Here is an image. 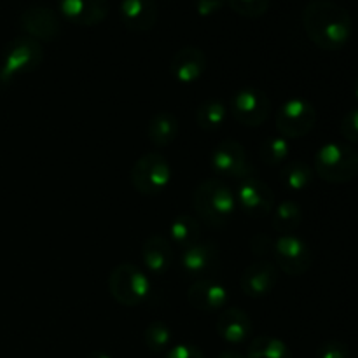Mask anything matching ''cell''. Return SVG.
<instances>
[{"instance_id":"obj_1","label":"cell","mask_w":358,"mask_h":358,"mask_svg":"<svg viewBox=\"0 0 358 358\" xmlns=\"http://www.w3.org/2000/svg\"><path fill=\"white\" fill-rule=\"evenodd\" d=\"M308 38L324 51H338L348 44L353 31L348 10L332 0H311L303 10Z\"/></svg>"},{"instance_id":"obj_2","label":"cell","mask_w":358,"mask_h":358,"mask_svg":"<svg viewBox=\"0 0 358 358\" xmlns=\"http://www.w3.org/2000/svg\"><path fill=\"white\" fill-rule=\"evenodd\" d=\"M192 206L198 215V220L205 222L208 227L220 229L229 224L231 217L236 210L234 192L219 178L199 182L192 192Z\"/></svg>"},{"instance_id":"obj_3","label":"cell","mask_w":358,"mask_h":358,"mask_svg":"<svg viewBox=\"0 0 358 358\" xmlns=\"http://www.w3.org/2000/svg\"><path fill=\"white\" fill-rule=\"evenodd\" d=\"M315 171L329 184H346L358 175V152L348 143H325L315 154Z\"/></svg>"},{"instance_id":"obj_4","label":"cell","mask_w":358,"mask_h":358,"mask_svg":"<svg viewBox=\"0 0 358 358\" xmlns=\"http://www.w3.org/2000/svg\"><path fill=\"white\" fill-rule=\"evenodd\" d=\"M44 49L31 37H17L3 48L0 65V83H10L14 77L35 72L42 65Z\"/></svg>"},{"instance_id":"obj_5","label":"cell","mask_w":358,"mask_h":358,"mask_svg":"<svg viewBox=\"0 0 358 358\" xmlns=\"http://www.w3.org/2000/svg\"><path fill=\"white\" fill-rule=\"evenodd\" d=\"M108 290L121 306H140L150 294V282L145 273L129 262H122L112 269L108 276Z\"/></svg>"},{"instance_id":"obj_6","label":"cell","mask_w":358,"mask_h":358,"mask_svg":"<svg viewBox=\"0 0 358 358\" xmlns=\"http://www.w3.org/2000/svg\"><path fill=\"white\" fill-rule=\"evenodd\" d=\"M171 180V168L159 152H147L133 164L131 184L140 194L159 196Z\"/></svg>"},{"instance_id":"obj_7","label":"cell","mask_w":358,"mask_h":358,"mask_svg":"<svg viewBox=\"0 0 358 358\" xmlns=\"http://www.w3.org/2000/svg\"><path fill=\"white\" fill-rule=\"evenodd\" d=\"M317 124V110L303 98H292L280 107L276 114V129L287 140L308 135Z\"/></svg>"},{"instance_id":"obj_8","label":"cell","mask_w":358,"mask_h":358,"mask_svg":"<svg viewBox=\"0 0 358 358\" xmlns=\"http://www.w3.org/2000/svg\"><path fill=\"white\" fill-rule=\"evenodd\" d=\"M231 114L240 124L257 128L268 121L271 114V101L268 94L254 86H245L233 94Z\"/></svg>"},{"instance_id":"obj_9","label":"cell","mask_w":358,"mask_h":358,"mask_svg":"<svg viewBox=\"0 0 358 358\" xmlns=\"http://www.w3.org/2000/svg\"><path fill=\"white\" fill-rule=\"evenodd\" d=\"M271 254L275 255L276 268L290 276H301L311 268L313 255L303 238L296 234H282L273 241Z\"/></svg>"},{"instance_id":"obj_10","label":"cell","mask_w":358,"mask_h":358,"mask_svg":"<svg viewBox=\"0 0 358 358\" xmlns=\"http://www.w3.org/2000/svg\"><path fill=\"white\" fill-rule=\"evenodd\" d=\"M212 168L217 175L224 178H247L252 177L254 168L248 161L247 150L240 142L226 138L213 149Z\"/></svg>"},{"instance_id":"obj_11","label":"cell","mask_w":358,"mask_h":358,"mask_svg":"<svg viewBox=\"0 0 358 358\" xmlns=\"http://www.w3.org/2000/svg\"><path fill=\"white\" fill-rule=\"evenodd\" d=\"M234 198H236V206H240L248 217L254 219L269 215L275 208V194L271 187L255 177L238 180Z\"/></svg>"},{"instance_id":"obj_12","label":"cell","mask_w":358,"mask_h":358,"mask_svg":"<svg viewBox=\"0 0 358 358\" xmlns=\"http://www.w3.org/2000/svg\"><path fill=\"white\" fill-rule=\"evenodd\" d=\"M21 28L35 41L51 42L62 34V21L58 14L45 6H30L20 17Z\"/></svg>"},{"instance_id":"obj_13","label":"cell","mask_w":358,"mask_h":358,"mask_svg":"<svg viewBox=\"0 0 358 358\" xmlns=\"http://www.w3.org/2000/svg\"><path fill=\"white\" fill-rule=\"evenodd\" d=\"M278 283V268L269 261H257L248 266L240 278V287L248 297L261 299L269 296Z\"/></svg>"},{"instance_id":"obj_14","label":"cell","mask_w":358,"mask_h":358,"mask_svg":"<svg viewBox=\"0 0 358 358\" xmlns=\"http://www.w3.org/2000/svg\"><path fill=\"white\" fill-rule=\"evenodd\" d=\"M187 301L194 310L206 311H220L226 308L227 301H229V294L227 289L213 278H201L194 280L192 285L189 287Z\"/></svg>"},{"instance_id":"obj_15","label":"cell","mask_w":358,"mask_h":358,"mask_svg":"<svg viewBox=\"0 0 358 358\" xmlns=\"http://www.w3.org/2000/svg\"><path fill=\"white\" fill-rule=\"evenodd\" d=\"M66 21L77 27H94L103 23L108 14V0H58Z\"/></svg>"},{"instance_id":"obj_16","label":"cell","mask_w":358,"mask_h":358,"mask_svg":"<svg viewBox=\"0 0 358 358\" xmlns=\"http://www.w3.org/2000/svg\"><path fill=\"white\" fill-rule=\"evenodd\" d=\"M182 269L194 280L208 278L210 273L219 266V250L213 243H196L184 248L180 257Z\"/></svg>"},{"instance_id":"obj_17","label":"cell","mask_w":358,"mask_h":358,"mask_svg":"<svg viewBox=\"0 0 358 358\" xmlns=\"http://www.w3.org/2000/svg\"><path fill=\"white\" fill-rule=\"evenodd\" d=\"M119 13H121L122 24L135 34H145L152 30L159 16L156 0H121Z\"/></svg>"},{"instance_id":"obj_18","label":"cell","mask_w":358,"mask_h":358,"mask_svg":"<svg viewBox=\"0 0 358 358\" xmlns=\"http://www.w3.org/2000/svg\"><path fill=\"white\" fill-rule=\"evenodd\" d=\"M206 55L199 48L185 45L178 49L170 63V72L173 79L180 84H192L205 73Z\"/></svg>"},{"instance_id":"obj_19","label":"cell","mask_w":358,"mask_h":358,"mask_svg":"<svg viewBox=\"0 0 358 358\" xmlns=\"http://www.w3.org/2000/svg\"><path fill=\"white\" fill-rule=\"evenodd\" d=\"M215 327L220 338L229 345H241L252 334L250 317L240 308H224Z\"/></svg>"},{"instance_id":"obj_20","label":"cell","mask_w":358,"mask_h":358,"mask_svg":"<svg viewBox=\"0 0 358 358\" xmlns=\"http://www.w3.org/2000/svg\"><path fill=\"white\" fill-rule=\"evenodd\" d=\"M173 247L168 238L161 236V234H152V236L145 238L142 245V259L145 268L152 275H164L173 264Z\"/></svg>"},{"instance_id":"obj_21","label":"cell","mask_w":358,"mask_h":358,"mask_svg":"<svg viewBox=\"0 0 358 358\" xmlns=\"http://www.w3.org/2000/svg\"><path fill=\"white\" fill-rule=\"evenodd\" d=\"M178 131H180V122L171 112L161 110L150 117L149 126H147V135L149 140L156 147L163 149L177 140Z\"/></svg>"},{"instance_id":"obj_22","label":"cell","mask_w":358,"mask_h":358,"mask_svg":"<svg viewBox=\"0 0 358 358\" xmlns=\"http://www.w3.org/2000/svg\"><path fill=\"white\" fill-rule=\"evenodd\" d=\"M168 234H170V240L175 245L182 248H189L201 241V224L196 217L184 213V215L175 217L173 222L170 224Z\"/></svg>"},{"instance_id":"obj_23","label":"cell","mask_w":358,"mask_h":358,"mask_svg":"<svg viewBox=\"0 0 358 358\" xmlns=\"http://www.w3.org/2000/svg\"><path fill=\"white\" fill-rule=\"evenodd\" d=\"M280 182L287 191H303L313 182V170L303 161H290L280 168Z\"/></svg>"},{"instance_id":"obj_24","label":"cell","mask_w":358,"mask_h":358,"mask_svg":"<svg viewBox=\"0 0 358 358\" xmlns=\"http://www.w3.org/2000/svg\"><path fill=\"white\" fill-rule=\"evenodd\" d=\"M247 358H292V352L282 339L257 336L248 345Z\"/></svg>"},{"instance_id":"obj_25","label":"cell","mask_w":358,"mask_h":358,"mask_svg":"<svg viewBox=\"0 0 358 358\" xmlns=\"http://www.w3.org/2000/svg\"><path fill=\"white\" fill-rule=\"evenodd\" d=\"M303 222V210L296 201H282L273 212V227L280 234H292Z\"/></svg>"},{"instance_id":"obj_26","label":"cell","mask_w":358,"mask_h":358,"mask_svg":"<svg viewBox=\"0 0 358 358\" xmlns=\"http://www.w3.org/2000/svg\"><path fill=\"white\" fill-rule=\"evenodd\" d=\"M226 105L220 100H206L196 108V124L203 131H217L226 121Z\"/></svg>"},{"instance_id":"obj_27","label":"cell","mask_w":358,"mask_h":358,"mask_svg":"<svg viewBox=\"0 0 358 358\" xmlns=\"http://www.w3.org/2000/svg\"><path fill=\"white\" fill-rule=\"evenodd\" d=\"M290 152L289 140L283 136H268L261 143V159L268 166H280Z\"/></svg>"},{"instance_id":"obj_28","label":"cell","mask_w":358,"mask_h":358,"mask_svg":"<svg viewBox=\"0 0 358 358\" xmlns=\"http://www.w3.org/2000/svg\"><path fill=\"white\" fill-rule=\"evenodd\" d=\"M143 338H145L147 348H149L152 353H156V355L166 353L168 350H170L171 331L164 322L156 320L150 325H147Z\"/></svg>"},{"instance_id":"obj_29","label":"cell","mask_w":358,"mask_h":358,"mask_svg":"<svg viewBox=\"0 0 358 358\" xmlns=\"http://www.w3.org/2000/svg\"><path fill=\"white\" fill-rule=\"evenodd\" d=\"M227 6L243 17H261L268 13L269 0H226Z\"/></svg>"},{"instance_id":"obj_30","label":"cell","mask_w":358,"mask_h":358,"mask_svg":"<svg viewBox=\"0 0 358 358\" xmlns=\"http://www.w3.org/2000/svg\"><path fill=\"white\" fill-rule=\"evenodd\" d=\"M339 133H341L343 138H346L348 142L358 143V108L350 110L348 114L341 119Z\"/></svg>"},{"instance_id":"obj_31","label":"cell","mask_w":358,"mask_h":358,"mask_svg":"<svg viewBox=\"0 0 358 358\" xmlns=\"http://www.w3.org/2000/svg\"><path fill=\"white\" fill-rule=\"evenodd\" d=\"M317 358H350V348L343 341H325L317 350Z\"/></svg>"},{"instance_id":"obj_32","label":"cell","mask_w":358,"mask_h":358,"mask_svg":"<svg viewBox=\"0 0 358 358\" xmlns=\"http://www.w3.org/2000/svg\"><path fill=\"white\" fill-rule=\"evenodd\" d=\"M164 358H205V355H203V352L198 346L182 343V345H177L168 350L164 353Z\"/></svg>"},{"instance_id":"obj_33","label":"cell","mask_w":358,"mask_h":358,"mask_svg":"<svg viewBox=\"0 0 358 358\" xmlns=\"http://www.w3.org/2000/svg\"><path fill=\"white\" fill-rule=\"evenodd\" d=\"M273 241L268 234H255L250 241V247L254 255H268L273 250Z\"/></svg>"},{"instance_id":"obj_34","label":"cell","mask_w":358,"mask_h":358,"mask_svg":"<svg viewBox=\"0 0 358 358\" xmlns=\"http://www.w3.org/2000/svg\"><path fill=\"white\" fill-rule=\"evenodd\" d=\"M226 3V0H196V13L203 17H208L220 10Z\"/></svg>"},{"instance_id":"obj_35","label":"cell","mask_w":358,"mask_h":358,"mask_svg":"<svg viewBox=\"0 0 358 358\" xmlns=\"http://www.w3.org/2000/svg\"><path fill=\"white\" fill-rule=\"evenodd\" d=\"M217 358H247V357H243L240 352H236V350H224V352H220V355Z\"/></svg>"},{"instance_id":"obj_36","label":"cell","mask_w":358,"mask_h":358,"mask_svg":"<svg viewBox=\"0 0 358 358\" xmlns=\"http://www.w3.org/2000/svg\"><path fill=\"white\" fill-rule=\"evenodd\" d=\"M86 358H112V357L105 352H91Z\"/></svg>"},{"instance_id":"obj_37","label":"cell","mask_w":358,"mask_h":358,"mask_svg":"<svg viewBox=\"0 0 358 358\" xmlns=\"http://www.w3.org/2000/svg\"><path fill=\"white\" fill-rule=\"evenodd\" d=\"M353 91H355V96H357V100H358V79H357V83H355V87H353Z\"/></svg>"}]
</instances>
